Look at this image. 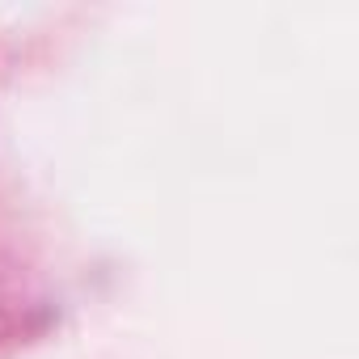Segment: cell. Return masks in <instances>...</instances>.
<instances>
[]
</instances>
